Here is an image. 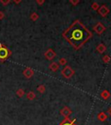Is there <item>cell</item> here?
Masks as SVG:
<instances>
[{"label":"cell","mask_w":111,"mask_h":125,"mask_svg":"<svg viewBox=\"0 0 111 125\" xmlns=\"http://www.w3.org/2000/svg\"><path fill=\"white\" fill-rule=\"evenodd\" d=\"M11 54L10 51L6 49L5 47L3 46L2 43H0V60H4Z\"/></svg>","instance_id":"obj_1"},{"label":"cell","mask_w":111,"mask_h":125,"mask_svg":"<svg viewBox=\"0 0 111 125\" xmlns=\"http://www.w3.org/2000/svg\"><path fill=\"white\" fill-rule=\"evenodd\" d=\"M82 34V31L81 30H75L73 31L72 35H71V37L70 39H74V40H80V39H82V36H81Z\"/></svg>","instance_id":"obj_2"},{"label":"cell","mask_w":111,"mask_h":125,"mask_svg":"<svg viewBox=\"0 0 111 125\" xmlns=\"http://www.w3.org/2000/svg\"><path fill=\"white\" fill-rule=\"evenodd\" d=\"M33 74H34L33 70H32L31 68H29V67L26 68L25 70L23 71V75L25 76L26 78H30L31 76H33Z\"/></svg>","instance_id":"obj_3"},{"label":"cell","mask_w":111,"mask_h":125,"mask_svg":"<svg viewBox=\"0 0 111 125\" xmlns=\"http://www.w3.org/2000/svg\"><path fill=\"white\" fill-rule=\"evenodd\" d=\"M62 74L65 76V77H70L73 74V70L70 67H66L64 70L62 71Z\"/></svg>","instance_id":"obj_4"},{"label":"cell","mask_w":111,"mask_h":125,"mask_svg":"<svg viewBox=\"0 0 111 125\" xmlns=\"http://www.w3.org/2000/svg\"><path fill=\"white\" fill-rule=\"evenodd\" d=\"M55 56H56V54H55V52L52 51V50H49V51L45 53V57H46L47 59H49V60L54 58Z\"/></svg>","instance_id":"obj_5"},{"label":"cell","mask_w":111,"mask_h":125,"mask_svg":"<svg viewBox=\"0 0 111 125\" xmlns=\"http://www.w3.org/2000/svg\"><path fill=\"white\" fill-rule=\"evenodd\" d=\"M95 30H96V32H98V33H101V32L105 30V28L101 25V23H98L97 25L96 26V28H95Z\"/></svg>","instance_id":"obj_6"},{"label":"cell","mask_w":111,"mask_h":125,"mask_svg":"<svg viewBox=\"0 0 111 125\" xmlns=\"http://www.w3.org/2000/svg\"><path fill=\"white\" fill-rule=\"evenodd\" d=\"M99 12L101 13V16H106L108 12H109V10H108L107 8H106V6H101V10H99Z\"/></svg>","instance_id":"obj_7"},{"label":"cell","mask_w":111,"mask_h":125,"mask_svg":"<svg viewBox=\"0 0 111 125\" xmlns=\"http://www.w3.org/2000/svg\"><path fill=\"white\" fill-rule=\"evenodd\" d=\"M16 94H17L18 96L22 97V96H23V95H24V90H23V89H18V90H17V92H16Z\"/></svg>","instance_id":"obj_8"},{"label":"cell","mask_w":111,"mask_h":125,"mask_svg":"<svg viewBox=\"0 0 111 125\" xmlns=\"http://www.w3.org/2000/svg\"><path fill=\"white\" fill-rule=\"evenodd\" d=\"M26 96H27V98L29 100H33L34 98H35V96H36V95H35V93L34 92H32V91H30L29 93L26 95Z\"/></svg>","instance_id":"obj_9"},{"label":"cell","mask_w":111,"mask_h":125,"mask_svg":"<svg viewBox=\"0 0 111 125\" xmlns=\"http://www.w3.org/2000/svg\"><path fill=\"white\" fill-rule=\"evenodd\" d=\"M50 69H51V70H54V71H55V70H57V69H58V65H57V64H56V63H55V62H53V63H51V64H50Z\"/></svg>","instance_id":"obj_10"},{"label":"cell","mask_w":111,"mask_h":125,"mask_svg":"<svg viewBox=\"0 0 111 125\" xmlns=\"http://www.w3.org/2000/svg\"><path fill=\"white\" fill-rule=\"evenodd\" d=\"M30 18L33 20V21H36V20L38 18V15H37V13H32V14H31V16H30Z\"/></svg>","instance_id":"obj_11"},{"label":"cell","mask_w":111,"mask_h":125,"mask_svg":"<svg viewBox=\"0 0 111 125\" xmlns=\"http://www.w3.org/2000/svg\"><path fill=\"white\" fill-rule=\"evenodd\" d=\"M37 90H38L39 92H41V93H43V92H44L45 90V88H44V86L43 85H40L37 87Z\"/></svg>","instance_id":"obj_12"},{"label":"cell","mask_w":111,"mask_h":125,"mask_svg":"<svg viewBox=\"0 0 111 125\" xmlns=\"http://www.w3.org/2000/svg\"><path fill=\"white\" fill-rule=\"evenodd\" d=\"M101 96H103V98H105V99H107L108 97H109V93H108L107 91H104L101 93Z\"/></svg>","instance_id":"obj_13"},{"label":"cell","mask_w":111,"mask_h":125,"mask_svg":"<svg viewBox=\"0 0 111 125\" xmlns=\"http://www.w3.org/2000/svg\"><path fill=\"white\" fill-rule=\"evenodd\" d=\"M4 18V13L3 11H0V20Z\"/></svg>","instance_id":"obj_14"},{"label":"cell","mask_w":111,"mask_h":125,"mask_svg":"<svg viewBox=\"0 0 111 125\" xmlns=\"http://www.w3.org/2000/svg\"><path fill=\"white\" fill-rule=\"evenodd\" d=\"M1 3H2L3 4H7L8 3H10V1H7V2H4V1H1Z\"/></svg>","instance_id":"obj_15"},{"label":"cell","mask_w":111,"mask_h":125,"mask_svg":"<svg viewBox=\"0 0 111 125\" xmlns=\"http://www.w3.org/2000/svg\"><path fill=\"white\" fill-rule=\"evenodd\" d=\"M64 125H71L70 123H66V124H64Z\"/></svg>","instance_id":"obj_16"}]
</instances>
